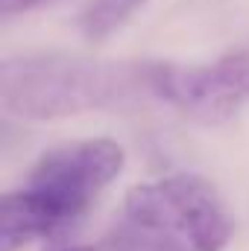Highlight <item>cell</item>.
I'll list each match as a JSON object with an SVG mask.
<instances>
[{
    "label": "cell",
    "instance_id": "cell-1",
    "mask_svg": "<svg viewBox=\"0 0 249 251\" xmlns=\"http://www.w3.org/2000/svg\"><path fill=\"white\" fill-rule=\"evenodd\" d=\"M124 167V146L109 137L70 140L47 149L30 170L27 184L3 196L0 251H18L79 219Z\"/></svg>",
    "mask_w": 249,
    "mask_h": 251
},
{
    "label": "cell",
    "instance_id": "cell-2",
    "mask_svg": "<svg viewBox=\"0 0 249 251\" xmlns=\"http://www.w3.org/2000/svg\"><path fill=\"white\" fill-rule=\"evenodd\" d=\"M156 97L153 64L82 56H21L0 67V100L12 117L44 123L88 111H115Z\"/></svg>",
    "mask_w": 249,
    "mask_h": 251
},
{
    "label": "cell",
    "instance_id": "cell-3",
    "mask_svg": "<svg viewBox=\"0 0 249 251\" xmlns=\"http://www.w3.org/2000/svg\"><path fill=\"white\" fill-rule=\"evenodd\" d=\"M126 216L182 237L193 251H223L232 237L229 213L202 176L176 173L126 190Z\"/></svg>",
    "mask_w": 249,
    "mask_h": 251
},
{
    "label": "cell",
    "instance_id": "cell-4",
    "mask_svg": "<svg viewBox=\"0 0 249 251\" xmlns=\"http://www.w3.org/2000/svg\"><path fill=\"white\" fill-rule=\"evenodd\" d=\"M153 91L199 123H229L249 102V53L211 64H153Z\"/></svg>",
    "mask_w": 249,
    "mask_h": 251
},
{
    "label": "cell",
    "instance_id": "cell-5",
    "mask_svg": "<svg viewBox=\"0 0 249 251\" xmlns=\"http://www.w3.org/2000/svg\"><path fill=\"white\" fill-rule=\"evenodd\" d=\"M147 0H88V6L79 15V29L85 35V41L100 44L106 38H112L121 26L132 21L135 12L144 9Z\"/></svg>",
    "mask_w": 249,
    "mask_h": 251
},
{
    "label": "cell",
    "instance_id": "cell-6",
    "mask_svg": "<svg viewBox=\"0 0 249 251\" xmlns=\"http://www.w3.org/2000/svg\"><path fill=\"white\" fill-rule=\"evenodd\" d=\"M187 249L190 246L182 237H176L170 231H161V228L138 225L132 219L103 240V251H187Z\"/></svg>",
    "mask_w": 249,
    "mask_h": 251
},
{
    "label": "cell",
    "instance_id": "cell-7",
    "mask_svg": "<svg viewBox=\"0 0 249 251\" xmlns=\"http://www.w3.org/2000/svg\"><path fill=\"white\" fill-rule=\"evenodd\" d=\"M50 3H59V0H3V18H15V15L32 12L38 6H50Z\"/></svg>",
    "mask_w": 249,
    "mask_h": 251
},
{
    "label": "cell",
    "instance_id": "cell-8",
    "mask_svg": "<svg viewBox=\"0 0 249 251\" xmlns=\"http://www.w3.org/2000/svg\"><path fill=\"white\" fill-rule=\"evenodd\" d=\"M62 251H103V249H94V246H73V249H62Z\"/></svg>",
    "mask_w": 249,
    "mask_h": 251
}]
</instances>
